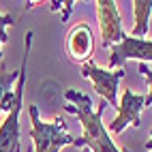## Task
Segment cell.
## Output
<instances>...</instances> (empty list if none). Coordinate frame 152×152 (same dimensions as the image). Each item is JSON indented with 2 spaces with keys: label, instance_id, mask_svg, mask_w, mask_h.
Listing matches in <instances>:
<instances>
[{
  "label": "cell",
  "instance_id": "cell-1",
  "mask_svg": "<svg viewBox=\"0 0 152 152\" xmlns=\"http://www.w3.org/2000/svg\"><path fill=\"white\" fill-rule=\"evenodd\" d=\"M66 105L64 109L69 114H73L84 126V133L75 137L73 146L75 148H88L90 152H131L129 148H118L109 137V131L103 124V111L107 103L103 99L99 101L96 109L92 107V99L88 94L79 92V90H66L64 92Z\"/></svg>",
  "mask_w": 152,
  "mask_h": 152
},
{
  "label": "cell",
  "instance_id": "cell-2",
  "mask_svg": "<svg viewBox=\"0 0 152 152\" xmlns=\"http://www.w3.org/2000/svg\"><path fill=\"white\" fill-rule=\"evenodd\" d=\"M32 32H26V43H24V60L19 66V77L15 82L11 101H9V111L4 122L0 124V152H22L19 144V111L24 107V90H26V71H28V56H30V45H32Z\"/></svg>",
  "mask_w": 152,
  "mask_h": 152
},
{
  "label": "cell",
  "instance_id": "cell-3",
  "mask_svg": "<svg viewBox=\"0 0 152 152\" xmlns=\"http://www.w3.org/2000/svg\"><path fill=\"white\" fill-rule=\"evenodd\" d=\"M32 129H30V139H32L34 152H60L66 146H73L75 137L69 135L66 124L62 118H56L54 122H45L39 116V107L30 105L28 107Z\"/></svg>",
  "mask_w": 152,
  "mask_h": 152
},
{
  "label": "cell",
  "instance_id": "cell-4",
  "mask_svg": "<svg viewBox=\"0 0 152 152\" xmlns=\"http://www.w3.org/2000/svg\"><path fill=\"white\" fill-rule=\"evenodd\" d=\"M79 73L92 82V86H94V90H96V94L103 99L107 105L111 103V105L118 107V84H120V79H122L124 73H126L124 69H118V71L101 69V66H96L92 60H90V62L82 64Z\"/></svg>",
  "mask_w": 152,
  "mask_h": 152
},
{
  "label": "cell",
  "instance_id": "cell-5",
  "mask_svg": "<svg viewBox=\"0 0 152 152\" xmlns=\"http://www.w3.org/2000/svg\"><path fill=\"white\" fill-rule=\"evenodd\" d=\"M96 9V19H99V28H101V39H103V47H114L118 45L122 39L126 37L122 30V22H120V13L114 0H96L94 2Z\"/></svg>",
  "mask_w": 152,
  "mask_h": 152
},
{
  "label": "cell",
  "instance_id": "cell-6",
  "mask_svg": "<svg viewBox=\"0 0 152 152\" xmlns=\"http://www.w3.org/2000/svg\"><path fill=\"white\" fill-rule=\"evenodd\" d=\"M129 60H139V62H152V41L150 39H135V37H124L118 45L111 47L109 52V71L111 66L124 69Z\"/></svg>",
  "mask_w": 152,
  "mask_h": 152
},
{
  "label": "cell",
  "instance_id": "cell-7",
  "mask_svg": "<svg viewBox=\"0 0 152 152\" xmlns=\"http://www.w3.org/2000/svg\"><path fill=\"white\" fill-rule=\"evenodd\" d=\"M144 94H137L133 92V90H124L122 92V99H120V103H118V116L111 120V133H122V131L131 124V126H139L141 124V120H139V114H141V109H144Z\"/></svg>",
  "mask_w": 152,
  "mask_h": 152
},
{
  "label": "cell",
  "instance_id": "cell-8",
  "mask_svg": "<svg viewBox=\"0 0 152 152\" xmlns=\"http://www.w3.org/2000/svg\"><path fill=\"white\" fill-rule=\"evenodd\" d=\"M94 49V37H92V28L88 24H77L66 37V54L73 62L86 64L90 62V56H92Z\"/></svg>",
  "mask_w": 152,
  "mask_h": 152
},
{
  "label": "cell",
  "instance_id": "cell-9",
  "mask_svg": "<svg viewBox=\"0 0 152 152\" xmlns=\"http://www.w3.org/2000/svg\"><path fill=\"white\" fill-rule=\"evenodd\" d=\"M133 4V13H135V26H133V34L135 39H141L148 34L150 30V13H152V0H135Z\"/></svg>",
  "mask_w": 152,
  "mask_h": 152
},
{
  "label": "cell",
  "instance_id": "cell-10",
  "mask_svg": "<svg viewBox=\"0 0 152 152\" xmlns=\"http://www.w3.org/2000/svg\"><path fill=\"white\" fill-rule=\"evenodd\" d=\"M19 77V69L17 71H7V64L0 62V111L4 107L7 96L13 92V84L17 82Z\"/></svg>",
  "mask_w": 152,
  "mask_h": 152
},
{
  "label": "cell",
  "instance_id": "cell-11",
  "mask_svg": "<svg viewBox=\"0 0 152 152\" xmlns=\"http://www.w3.org/2000/svg\"><path fill=\"white\" fill-rule=\"evenodd\" d=\"M13 24H15V17H13L11 13H7V15L0 13V47H2V43L9 41L7 28H9V26H13ZM0 62H2V49H0Z\"/></svg>",
  "mask_w": 152,
  "mask_h": 152
},
{
  "label": "cell",
  "instance_id": "cell-12",
  "mask_svg": "<svg viewBox=\"0 0 152 152\" xmlns=\"http://www.w3.org/2000/svg\"><path fill=\"white\" fill-rule=\"evenodd\" d=\"M137 71L148 79V84H150V92H148V96L144 99V107H150V105H152V69H150L148 64H144V62H139V64H137Z\"/></svg>",
  "mask_w": 152,
  "mask_h": 152
},
{
  "label": "cell",
  "instance_id": "cell-13",
  "mask_svg": "<svg viewBox=\"0 0 152 152\" xmlns=\"http://www.w3.org/2000/svg\"><path fill=\"white\" fill-rule=\"evenodd\" d=\"M146 150L152 152V133H150V141H146Z\"/></svg>",
  "mask_w": 152,
  "mask_h": 152
},
{
  "label": "cell",
  "instance_id": "cell-14",
  "mask_svg": "<svg viewBox=\"0 0 152 152\" xmlns=\"http://www.w3.org/2000/svg\"><path fill=\"white\" fill-rule=\"evenodd\" d=\"M26 152H32V146H26Z\"/></svg>",
  "mask_w": 152,
  "mask_h": 152
},
{
  "label": "cell",
  "instance_id": "cell-15",
  "mask_svg": "<svg viewBox=\"0 0 152 152\" xmlns=\"http://www.w3.org/2000/svg\"><path fill=\"white\" fill-rule=\"evenodd\" d=\"M82 152H90V150H88V148H82Z\"/></svg>",
  "mask_w": 152,
  "mask_h": 152
}]
</instances>
